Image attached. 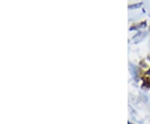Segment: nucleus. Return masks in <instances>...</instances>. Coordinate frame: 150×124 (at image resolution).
Instances as JSON below:
<instances>
[{
	"mask_svg": "<svg viewBox=\"0 0 150 124\" xmlns=\"http://www.w3.org/2000/svg\"><path fill=\"white\" fill-rule=\"evenodd\" d=\"M147 75H150V68H149V70L147 71Z\"/></svg>",
	"mask_w": 150,
	"mask_h": 124,
	"instance_id": "obj_3",
	"label": "nucleus"
},
{
	"mask_svg": "<svg viewBox=\"0 0 150 124\" xmlns=\"http://www.w3.org/2000/svg\"><path fill=\"white\" fill-rule=\"evenodd\" d=\"M144 86L147 88H150V78L149 77H144Z\"/></svg>",
	"mask_w": 150,
	"mask_h": 124,
	"instance_id": "obj_1",
	"label": "nucleus"
},
{
	"mask_svg": "<svg viewBox=\"0 0 150 124\" xmlns=\"http://www.w3.org/2000/svg\"><path fill=\"white\" fill-rule=\"evenodd\" d=\"M128 124H132V123H129H129H128Z\"/></svg>",
	"mask_w": 150,
	"mask_h": 124,
	"instance_id": "obj_4",
	"label": "nucleus"
},
{
	"mask_svg": "<svg viewBox=\"0 0 150 124\" xmlns=\"http://www.w3.org/2000/svg\"><path fill=\"white\" fill-rule=\"evenodd\" d=\"M141 5H142V3L136 4H133V5L129 6V9H137V8H139Z\"/></svg>",
	"mask_w": 150,
	"mask_h": 124,
	"instance_id": "obj_2",
	"label": "nucleus"
}]
</instances>
